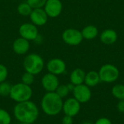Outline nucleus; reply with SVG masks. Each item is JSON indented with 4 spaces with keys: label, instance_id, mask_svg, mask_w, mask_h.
I'll return each mask as SVG.
<instances>
[{
    "label": "nucleus",
    "instance_id": "nucleus-1",
    "mask_svg": "<svg viewBox=\"0 0 124 124\" xmlns=\"http://www.w3.org/2000/svg\"><path fill=\"white\" fill-rule=\"evenodd\" d=\"M13 115L19 123L33 124L39 118V110L33 102L28 100L17 103L13 108Z\"/></svg>",
    "mask_w": 124,
    "mask_h": 124
},
{
    "label": "nucleus",
    "instance_id": "nucleus-2",
    "mask_svg": "<svg viewBox=\"0 0 124 124\" xmlns=\"http://www.w3.org/2000/svg\"><path fill=\"white\" fill-rule=\"evenodd\" d=\"M62 99L55 92H46L41 101V108L44 113L49 116H56L62 111Z\"/></svg>",
    "mask_w": 124,
    "mask_h": 124
},
{
    "label": "nucleus",
    "instance_id": "nucleus-3",
    "mask_svg": "<svg viewBox=\"0 0 124 124\" xmlns=\"http://www.w3.org/2000/svg\"><path fill=\"white\" fill-rule=\"evenodd\" d=\"M23 65L25 72L36 76L43 70L44 68V61L41 55L36 53H31L25 57Z\"/></svg>",
    "mask_w": 124,
    "mask_h": 124
},
{
    "label": "nucleus",
    "instance_id": "nucleus-4",
    "mask_svg": "<svg viewBox=\"0 0 124 124\" xmlns=\"http://www.w3.org/2000/svg\"><path fill=\"white\" fill-rule=\"evenodd\" d=\"M33 95V90L31 86L23 83H17L12 86L9 97L17 103L31 100Z\"/></svg>",
    "mask_w": 124,
    "mask_h": 124
},
{
    "label": "nucleus",
    "instance_id": "nucleus-5",
    "mask_svg": "<svg viewBox=\"0 0 124 124\" xmlns=\"http://www.w3.org/2000/svg\"><path fill=\"white\" fill-rule=\"evenodd\" d=\"M98 73L101 81L109 84L116 81L120 76L118 68L112 64H105L102 65Z\"/></svg>",
    "mask_w": 124,
    "mask_h": 124
},
{
    "label": "nucleus",
    "instance_id": "nucleus-6",
    "mask_svg": "<svg viewBox=\"0 0 124 124\" xmlns=\"http://www.w3.org/2000/svg\"><path fill=\"white\" fill-rule=\"evenodd\" d=\"M62 39L65 44L70 46L79 45L84 39L81 31L76 28H68L65 30L62 34Z\"/></svg>",
    "mask_w": 124,
    "mask_h": 124
},
{
    "label": "nucleus",
    "instance_id": "nucleus-7",
    "mask_svg": "<svg viewBox=\"0 0 124 124\" xmlns=\"http://www.w3.org/2000/svg\"><path fill=\"white\" fill-rule=\"evenodd\" d=\"M20 36L28 41H36L39 36V30L36 25L32 23H25L19 28Z\"/></svg>",
    "mask_w": 124,
    "mask_h": 124
},
{
    "label": "nucleus",
    "instance_id": "nucleus-8",
    "mask_svg": "<svg viewBox=\"0 0 124 124\" xmlns=\"http://www.w3.org/2000/svg\"><path fill=\"white\" fill-rule=\"evenodd\" d=\"M72 92L73 97L81 104L88 102L92 97V92L90 90V87L86 86L85 84L75 86V88Z\"/></svg>",
    "mask_w": 124,
    "mask_h": 124
},
{
    "label": "nucleus",
    "instance_id": "nucleus-9",
    "mask_svg": "<svg viewBox=\"0 0 124 124\" xmlns=\"http://www.w3.org/2000/svg\"><path fill=\"white\" fill-rule=\"evenodd\" d=\"M81 110V103L74 97H70L63 102L62 111L65 116H76Z\"/></svg>",
    "mask_w": 124,
    "mask_h": 124
},
{
    "label": "nucleus",
    "instance_id": "nucleus-10",
    "mask_svg": "<svg viewBox=\"0 0 124 124\" xmlns=\"http://www.w3.org/2000/svg\"><path fill=\"white\" fill-rule=\"evenodd\" d=\"M43 9L49 17H57L62 11V3L60 0H47Z\"/></svg>",
    "mask_w": 124,
    "mask_h": 124
},
{
    "label": "nucleus",
    "instance_id": "nucleus-11",
    "mask_svg": "<svg viewBox=\"0 0 124 124\" xmlns=\"http://www.w3.org/2000/svg\"><path fill=\"white\" fill-rule=\"evenodd\" d=\"M46 69L48 73H52L55 76L62 75L66 70V64L64 60L60 58H52L48 61Z\"/></svg>",
    "mask_w": 124,
    "mask_h": 124
},
{
    "label": "nucleus",
    "instance_id": "nucleus-12",
    "mask_svg": "<svg viewBox=\"0 0 124 124\" xmlns=\"http://www.w3.org/2000/svg\"><path fill=\"white\" fill-rule=\"evenodd\" d=\"M41 82L42 87L46 92H55V90L60 85V81L57 76H55L50 73L44 74L41 78Z\"/></svg>",
    "mask_w": 124,
    "mask_h": 124
},
{
    "label": "nucleus",
    "instance_id": "nucleus-13",
    "mask_svg": "<svg viewBox=\"0 0 124 124\" xmlns=\"http://www.w3.org/2000/svg\"><path fill=\"white\" fill-rule=\"evenodd\" d=\"M31 23L38 26H43L46 24L49 17L43 8L33 9L31 13L29 15Z\"/></svg>",
    "mask_w": 124,
    "mask_h": 124
},
{
    "label": "nucleus",
    "instance_id": "nucleus-14",
    "mask_svg": "<svg viewBox=\"0 0 124 124\" xmlns=\"http://www.w3.org/2000/svg\"><path fill=\"white\" fill-rule=\"evenodd\" d=\"M30 41L20 36L16 39L12 43V49L18 55L26 54L30 49Z\"/></svg>",
    "mask_w": 124,
    "mask_h": 124
},
{
    "label": "nucleus",
    "instance_id": "nucleus-15",
    "mask_svg": "<svg viewBox=\"0 0 124 124\" xmlns=\"http://www.w3.org/2000/svg\"><path fill=\"white\" fill-rule=\"evenodd\" d=\"M100 41L105 44H113L118 39V34L113 29H106L100 34Z\"/></svg>",
    "mask_w": 124,
    "mask_h": 124
},
{
    "label": "nucleus",
    "instance_id": "nucleus-16",
    "mask_svg": "<svg viewBox=\"0 0 124 124\" xmlns=\"http://www.w3.org/2000/svg\"><path fill=\"white\" fill-rule=\"evenodd\" d=\"M86 73L81 68L74 69L70 75V81L75 86L84 84Z\"/></svg>",
    "mask_w": 124,
    "mask_h": 124
},
{
    "label": "nucleus",
    "instance_id": "nucleus-17",
    "mask_svg": "<svg viewBox=\"0 0 124 124\" xmlns=\"http://www.w3.org/2000/svg\"><path fill=\"white\" fill-rule=\"evenodd\" d=\"M100 81H101L98 72L95 70H91L87 73H86L84 84L89 87L96 86Z\"/></svg>",
    "mask_w": 124,
    "mask_h": 124
},
{
    "label": "nucleus",
    "instance_id": "nucleus-18",
    "mask_svg": "<svg viewBox=\"0 0 124 124\" xmlns=\"http://www.w3.org/2000/svg\"><path fill=\"white\" fill-rule=\"evenodd\" d=\"M81 34L84 39L87 40L94 39L98 35V29L96 26L90 25L84 27L81 31Z\"/></svg>",
    "mask_w": 124,
    "mask_h": 124
},
{
    "label": "nucleus",
    "instance_id": "nucleus-19",
    "mask_svg": "<svg viewBox=\"0 0 124 124\" xmlns=\"http://www.w3.org/2000/svg\"><path fill=\"white\" fill-rule=\"evenodd\" d=\"M32 10H33V8L29 5V4L27 1L19 4L17 7V11L18 14L24 17L29 16Z\"/></svg>",
    "mask_w": 124,
    "mask_h": 124
},
{
    "label": "nucleus",
    "instance_id": "nucleus-20",
    "mask_svg": "<svg viewBox=\"0 0 124 124\" xmlns=\"http://www.w3.org/2000/svg\"><path fill=\"white\" fill-rule=\"evenodd\" d=\"M112 94L118 100H124V85L117 84L112 88Z\"/></svg>",
    "mask_w": 124,
    "mask_h": 124
},
{
    "label": "nucleus",
    "instance_id": "nucleus-21",
    "mask_svg": "<svg viewBox=\"0 0 124 124\" xmlns=\"http://www.w3.org/2000/svg\"><path fill=\"white\" fill-rule=\"evenodd\" d=\"M12 86L10 83L7 81L0 84V95L1 97H9Z\"/></svg>",
    "mask_w": 124,
    "mask_h": 124
},
{
    "label": "nucleus",
    "instance_id": "nucleus-22",
    "mask_svg": "<svg viewBox=\"0 0 124 124\" xmlns=\"http://www.w3.org/2000/svg\"><path fill=\"white\" fill-rule=\"evenodd\" d=\"M12 117L8 111L0 108V124H11Z\"/></svg>",
    "mask_w": 124,
    "mask_h": 124
},
{
    "label": "nucleus",
    "instance_id": "nucleus-23",
    "mask_svg": "<svg viewBox=\"0 0 124 124\" xmlns=\"http://www.w3.org/2000/svg\"><path fill=\"white\" fill-rule=\"evenodd\" d=\"M35 81V76L32 73L25 72L21 76V82L24 84L31 86Z\"/></svg>",
    "mask_w": 124,
    "mask_h": 124
},
{
    "label": "nucleus",
    "instance_id": "nucleus-24",
    "mask_svg": "<svg viewBox=\"0 0 124 124\" xmlns=\"http://www.w3.org/2000/svg\"><path fill=\"white\" fill-rule=\"evenodd\" d=\"M56 94L60 96L62 99L65 98L70 93V91L67 86V85H59L57 89L55 90Z\"/></svg>",
    "mask_w": 124,
    "mask_h": 124
},
{
    "label": "nucleus",
    "instance_id": "nucleus-25",
    "mask_svg": "<svg viewBox=\"0 0 124 124\" xmlns=\"http://www.w3.org/2000/svg\"><path fill=\"white\" fill-rule=\"evenodd\" d=\"M47 0H26L29 5L33 8H43Z\"/></svg>",
    "mask_w": 124,
    "mask_h": 124
},
{
    "label": "nucleus",
    "instance_id": "nucleus-26",
    "mask_svg": "<svg viewBox=\"0 0 124 124\" xmlns=\"http://www.w3.org/2000/svg\"><path fill=\"white\" fill-rule=\"evenodd\" d=\"M8 76V69L7 68L3 65L0 64V84L5 81Z\"/></svg>",
    "mask_w": 124,
    "mask_h": 124
},
{
    "label": "nucleus",
    "instance_id": "nucleus-27",
    "mask_svg": "<svg viewBox=\"0 0 124 124\" xmlns=\"http://www.w3.org/2000/svg\"><path fill=\"white\" fill-rule=\"evenodd\" d=\"M94 124H112V122L109 118L103 117L97 119Z\"/></svg>",
    "mask_w": 124,
    "mask_h": 124
},
{
    "label": "nucleus",
    "instance_id": "nucleus-28",
    "mask_svg": "<svg viewBox=\"0 0 124 124\" xmlns=\"http://www.w3.org/2000/svg\"><path fill=\"white\" fill-rule=\"evenodd\" d=\"M73 118L69 116H65L62 119V124H73Z\"/></svg>",
    "mask_w": 124,
    "mask_h": 124
},
{
    "label": "nucleus",
    "instance_id": "nucleus-29",
    "mask_svg": "<svg viewBox=\"0 0 124 124\" xmlns=\"http://www.w3.org/2000/svg\"><path fill=\"white\" fill-rule=\"evenodd\" d=\"M117 110L118 112L124 113V100H119L117 104Z\"/></svg>",
    "mask_w": 124,
    "mask_h": 124
},
{
    "label": "nucleus",
    "instance_id": "nucleus-30",
    "mask_svg": "<svg viewBox=\"0 0 124 124\" xmlns=\"http://www.w3.org/2000/svg\"><path fill=\"white\" fill-rule=\"evenodd\" d=\"M67 86H68V89H69L70 92H73V89H74V88H75V85H73V84H71V83L68 84H67Z\"/></svg>",
    "mask_w": 124,
    "mask_h": 124
},
{
    "label": "nucleus",
    "instance_id": "nucleus-31",
    "mask_svg": "<svg viewBox=\"0 0 124 124\" xmlns=\"http://www.w3.org/2000/svg\"><path fill=\"white\" fill-rule=\"evenodd\" d=\"M81 124H93L92 122H89V121H85L84 123H82Z\"/></svg>",
    "mask_w": 124,
    "mask_h": 124
},
{
    "label": "nucleus",
    "instance_id": "nucleus-32",
    "mask_svg": "<svg viewBox=\"0 0 124 124\" xmlns=\"http://www.w3.org/2000/svg\"><path fill=\"white\" fill-rule=\"evenodd\" d=\"M19 124H27V123H20Z\"/></svg>",
    "mask_w": 124,
    "mask_h": 124
},
{
    "label": "nucleus",
    "instance_id": "nucleus-33",
    "mask_svg": "<svg viewBox=\"0 0 124 124\" xmlns=\"http://www.w3.org/2000/svg\"><path fill=\"white\" fill-rule=\"evenodd\" d=\"M0 21H1V18H0Z\"/></svg>",
    "mask_w": 124,
    "mask_h": 124
}]
</instances>
